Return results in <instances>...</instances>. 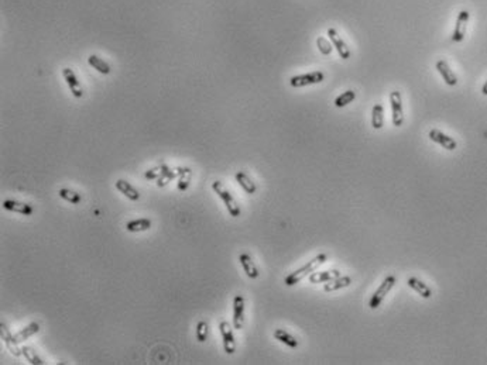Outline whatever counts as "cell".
<instances>
[{"mask_svg":"<svg viewBox=\"0 0 487 365\" xmlns=\"http://www.w3.org/2000/svg\"><path fill=\"white\" fill-rule=\"evenodd\" d=\"M325 75L324 72L314 71L309 73H302V75H295L289 79V85L292 88H304V86H309V85H316L321 83L324 80Z\"/></svg>","mask_w":487,"mask_h":365,"instance_id":"277c9868","label":"cell"},{"mask_svg":"<svg viewBox=\"0 0 487 365\" xmlns=\"http://www.w3.org/2000/svg\"><path fill=\"white\" fill-rule=\"evenodd\" d=\"M350 284H352L350 276H339V278H335L329 282H325L324 291L325 292H335V291H339V289H343V288H348Z\"/></svg>","mask_w":487,"mask_h":365,"instance_id":"ffe728a7","label":"cell"},{"mask_svg":"<svg viewBox=\"0 0 487 365\" xmlns=\"http://www.w3.org/2000/svg\"><path fill=\"white\" fill-rule=\"evenodd\" d=\"M0 337H1V340L4 341L6 347H7V350H9L13 356L14 357L23 356V354H21V347H18V343H16V341H14V339H13V334L10 333L9 327H7L4 323H1V324H0Z\"/></svg>","mask_w":487,"mask_h":365,"instance_id":"7c38bea8","label":"cell"},{"mask_svg":"<svg viewBox=\"0 0 487 365\" xmlns=\"http://www.w3.org/2000/svg\"><path fill=\"white\" fill-rule=\"evenodd\" d=\"M58 196H60L61 199H64V200L72 203V205H78V203L82 200L81 195H79L78 192L71 190V189H67V187L60 189V190H58Z\"/></svg>","mask_w":487,"mask_h":365,"instance_id":"83f0119b","label":"cell"},{"mask_svg":"<svg viewBox=\"0 0 487 365\" xmlns=\"http://www.w3.org/2000/svg\"><path fill=\"white\" fill-rule=\"evenodd\" d=\"M326 258H328V255L324 254V252H322V254H318V255L314 257L311 261H308L305 265H302L299 269H297V271H294V272H291L289 275L285 276L284 284H285L287 286L297 285L298 282H301L304 278H307V276L311 275L312 272H315L316 269H318V267H321L325 261H326Z\"/></svg>","mask_w":487,"mask_h":365,"instance_id":"6da1fadb","label":"cell"},{"mask_svg":"<svg viewBox=\"0 0 487 365\" xmlns=\"http://www.w3.org/2000/svg\"><path fill=\"white\" fill-rule=\"evenodd\" d=\"M191 177H192V171L190 168H187V171L182 175H180V178H178V183H177L178 190H187L188 189L191 182Z\"/></svg>","mask_w":487,"mask_h":365,"instance_id":"f546056e","label":"cell"},{"mask_svg":"<svg viewBox=\"0 0 487 365\" xmlns=\"http://www.w3.org/2000/svg\"><path fill=\"white\" fill-rule=\"evenodd\" d=\"M21 354H23V357L26 358V361H27V363H30L31 365H44L45 364L44 361H43V358L38 356V354L36 353V350H33L31 347H27V346L21 347Z\"/></svg>","mask_w":487,"mask_h":365,"instance_id":"4316f807","label":"cell"},{"mask_svg":"<svg viewBox=\"0 0 487 365\" xmlns=\"http://www.w3.org/2000/svg\"><path fill=\"white\" fill-rule=\"evenodd\" d=\"M428 137H429L431 141L439 144L441 147H443V148L448 150V151H453V150L458 148V143H456L455 138H452V137H449L448 134L442 133V131H439V130H436V128L431 130L429 134H428Z\"/></svg>","mask_w":487,"mask_h":365,"instance_id":"9c48e42d","label":"cell"},{"mask_svg":"<svg viewBox=\"0 0 487 365\" xmlns=\"http://www.w3.org/2000/svg\"><path fill=\"white\" fill-rule=\"evenodd\" d=\"M208 339V323L201 320L197 324V340L199 343H205Z\"/></svg>","mask_w":487,"mask_h":365,"instance_id":"4dcf8cb0","label":"cell"},{"mask_svg":"<svg viewBox=\"0 0 487 365\" xmlns=\"http://www.w3.org/2000/svg\"><path fill=\"white\" fill-rule=\"evenodd\" d=\"M160 167H161V177L157 179V186L158 187H164L165 185H168V182H171L172 179L180 178V175H182L187 171V167L168 168V165L164 164V162L160 164Z\"/></svg>","mask_w":487,"mask_h":365,"instance_id":"8992f818","label":"cell"},{"mask_svg":"<svg viewBox=\"0 0 487 365\" xmlns=\"http://www.w3.org/2000/svg\"><path fill=\"white\" fill-rule=\"evenodd\" d=\"M328 36H329V38H331L332 45L336 48L338 54L341 55V58H343V60H349V58H350V50L348 48L346 43H345L342 38H341V36L338 34V31H336L335 28H329V30H328Z\"/></svg>","mask_w":487,"mask_h":365,"instance_id":"4fadbf2b","label":"cell"},{"mask_svg":"<svg viewBox=\"0 0 487 365\" xmlns=\"http://www.w3.org/2000/svg\"><path fill=\"white\" fill-rule=\"evenodd\" d=\"M390 103H391V113H393V124L400 127L404 123V112H403V98L398 90H393L390 93Z\"/></svg>","mask_w":487,"mask_h":365,"instance_id":"5b68a950","label":"cell"},{"mask_svg":"<svg viewBox=\"0 0 487 365\" xmlns=\"http://www.w3.org/2000/svg\"><path fill=\"white\" fill-rule=\"evenodd\" d=\"M244 324V298L242 295H236L233 299V327L242 330Z\"/></svg>","mask_w":487,"mask_h":365,"instance_id":"8fae6325","label":"cell"},{"mask_svg":"<svg viewBox=\"0 0 487 365\" xmlns=\"http://www.w3.org/2000/svg\"><path fill=\"white\" fill-rule=\"evenodd\" d=\"M235 178H236V182L242 186V189H243L246 193H250V195L256 193L257 186H256V183L253 182L252 179H250V177H249L246 172H243V171L236 172Z\"/></svg>","mask_w":487,"mask_h":365,"instance_id":"44dd1931","label":"cell"},{"mask_svg":"<svg viewBox=\"0 0 487 365\" xmlns=\"http://www.w3.org/2000/svg\"><path fill=\"white\" fill-rule=\"evenodd\" d=\"M316 44H318L319 51L324 54V55H329L331 51H332V44H331L326 38H324V37H318Z\"/></svg>","mask_w":487,"mask_h":365,"instance_id":"1f68e13d","label":"cell"},{"mask_svg":"<svg viewBox=\"0 0 487 365\" xmlns=\"http://www.w3.org/2000/svg\"><path fill=\"white\" fill-rule=\"evenodd\" d=\"M482 93L485 95V96H487V80L485 82V85H483V88H482Z\"/></svg>","mask_w":487,"mask_h":365,"instance_id":"836d02e7","label":"cell"},{"mask_svg":"<svg viewBox=\"0 0 487 365\" xmlns=\"http://www.w3.org/2000/svg\"><path fill=\"white\" fill-rule=\"evenodd\" d=\"M396 282H397V278H396L394 275H388L384 278V281L381 282V285L377 288V291L371 295V298H370V302H369L370 309L374 310V309L379 307L380 304H381V302L384 301V298L388 295V292L394 288Z\"/></svg>","mask_w":487,"mask_h":365,"instance_id":"3957f363","label":"cell"},{"mask_svg":"<svg viewBox=\"0 0 487 365\" xmlns=\"http://www.w3.org/2000/svg\"><path fill=\"white\" fill-rule=\"evenodd\" d=\"M151 227V220L150 219H136L126 223V230L130 233H140L147 232Z\"/></svg>","mask_w":487,"mask_h":365,"instance_id":"603a6c76","label":"cell"},{"mask_svg":"<svg viewBox=\"0 0 487 365\" xmlns=\"http://www.w3.org/2000/svg\"><path fill=\"white\" fill-rule=\"evenodd\" d=\"M469 17H470V13L468 11V10H462L459 14H458L456 24H455V30H453V36H452V40H453L455 43L463 41L465 34H466V28H468V23H469Z\"/></svg>","mask_w":487,"mask_h":365,"instance_id":"ba28073f","label":"cell"},{"mask_svg":"<svg viewBox=\"0 0 487 365\" xmlns=\"http://www.w3.org/2000/svg\"><path fill=\"white\" fill-rule=\"evenodd\" d=\"M63 76L64 79H65V82H67V85H68L70 90H71V93L73 95V98L76 99L82 98V96H83V89H82L81 82L78 80L76 75H75V72H73L71 68H64Z\"/></svg>","mask_w":487,"mask_h":365,"instance_id":"30bf717a","label":"cell"},{"mask_svg":"<svg viewBox=\"0 0 487 365\" xmlns=\"http://www.w3.org/2000/svg\"><path fill=\"white\" fill-rule=\"evenodd\" d=\"M212 189H213V192H215V193L223 200V203H225L229 214H230L232 217H239L240 213H242L240 206L237 205L235 197L230 195V192L226 189L225 185H223L222 182H219V181H215V182H212Z\"/></svg>","mask_w":487,"mask_h":365,"instance_id":"7a4b0ae2","label":"cell"},{"mask_svg":"<svg viewBox=\"0 0 487 365\" xmlns=\"http://www.w3.org/2000/svg\"><path fill=\"white\" fill-rule=\"evenodd\" d=\"M341 272L338 269H328V271H322V272H312L309 275V282L311 284H325L329 282L335 278H339Z\"/></svg>","mask_w":487,"mask_h":365,"instance_id":"ac0fdd59","label":"cell"},{"mask_svg":"<svg viewBox=\"0 0 487 365\" xmlns=\"http://www.w3.org/2000/svg\"><path fill=\"white\" fill-rule=\"evenodd\" d=\"M274 339L278 340L280 343L285 344V346H287V347H289V348H297L298 347V340L295 339L294 336H291L287 330H284V329L276 330V331H274Z\"/></svg>","mask_w":487,"mask_h":365,"instance_id":"cb8c5ba5","label":"cell"},{"mask_svg":"<svg viewBox=\"0 0 487 365\" xmlns=\"http://www.w3.org/2000/svg\"><path fill=\"white\" fill-rule=\"evenodd\" d=\"M407 285L410 286L411 289H414L415 292H417L418 295H421L424 299H429V298L432 296V291H431V288L426 285L425 282L419 281L418 278H415V276H411V278H408V279H407Z\"/></svg>","mask_w":487,"mask_h":365,"instance_id":"e0dca14e","label":"cell"},{"mask_svg":"<svg viewBox=\"0 0 487 365\" xmlns=\"http://www.w3.org/2000/svg\"><path fill=\"white\" fill-rule=\"evenodd\" d=\"M219 330H220L222 340H223L225 353L226 354H233L236 351V341L235 336H233V330L230 327V324L227 321H220L219 323Z\"/></svg>","mask_w":487,"mask_h":365,"instance_id":"52a82bcc","label":"cell"},{"mask_svg":"<svg viewBox=\"0 0 487 365\" xmlns=\"http://www.w3.org/2000/svg\"><path fill=\"white\" fill-rule=\"evenodd\" d=\"M38 331H40V324L36 323V321H33V323H30V324L26 326L23 330H20L17 334H14L13 339H14L16 343L20 344V343H23V341H26L27 339H30L31 336H34V334L38 333Z\"/></svg>","mask_w":487,"mask_h":365,"instance_id":"7402d4cb","label":"cell"},{"mask_svg":"<svg viewBox=\"0 0 487 365\" xmlns=\"http://www.w3.org/2000/svg\"><path fill=\"white\" fill-rule=\"evenodd\" d=\"M116 189H118L120 193H123V195L126 196L129 200L136 202V200L140 199L139 190H137L135 186H132V185H130L127 181H125V179H119V181H116Z\"/></svg>","mask_w":487,"mask_h":365,"instance_id":"d6986e66","label":"cell"},{"mask_svg":"<svg viewBox=\"0 0 487 365\" xmlns=\"http://www.w3.org/2000/svg\"><path fill=\"white\" fill-rule=\"evenodd\" d=\"M160 177H161V167L160 165L144 172V178L148 179V181H157Z\"/></svg>","mask_w":487,"mask_h":365,"instance_id":"d6a6232c","label":"cell"},{"mask_svg":"<svg viewBox=\"0 0 487 365\" xmlns=\"http://www.w3.org/2000/svg\"><path fill=\"white\" fill-rule=\"evenodd\" d=\"M354 99H356V92L352 89L346 90V92H343L342 95H339L338 98L335 99V106L336 107L348 106L349 103H352Z\"/></svg>","mask_w":487,"mask_h":365,"instance_id":"f1b7e54d","label":"cell"},{"mask_svg":"<svg viewBox=\"0 0 487 365\" xmlns=\"http://www.w3.org/2000/svg\"><path fill=\"white\" fill-rule=\"evenodd\" d=\"M3 207L9 212H13V213H20L24 214V216H30V214L34 212L33 206L28 205V203H21V202H17V200H4L3 202Z\"/></svg>","mask_w":487,"mask_h":365,"instance_id":"9a60e30c","label":"cell"},{"mask_svg":"<svg viewBox=\"0 0 487 365\" xmlns=\"http://www.w3.org/2000/svg\"><path fill=\"white\" fill-rule=\"evenodd\" d=\"M239 261H240V264H242V267H243L246 275L249 276L250 279L259 278V275H260L259 268L256 267L254 261H253V258L249 255V254H246V252L240 254V255H239Z\"/></svg>","mask_w":487,"mask_h":365,"instance_id":"2e32d148","label":"cell"},{"mask_svg":"<svg viewBox=\"0 0 487 365\" xmlns=\"http://www.w3.org/2000/svg\"><path fill=\"white\" fill-rule=\"evenodd\" d=\"M436 71L441 73V76H442V79L445 80L446 85L455 86V85L458 83V76H456L455 72L449 68V65H448V62H446L445 60H439V61L436 62Z\"/></svg>","mask_w":487,"mask_h":365,"instance_id":"5bb4252c","label":"cell"},{"mask_svg":"<svg viewBox=\"0 0 487 365\" xmlns=\"http://www.w3.org/2000/svg\"><path fill=\"white\" fill-rule=\"evenodd\" d=\"M88 63H89L93 69H96L99 73H102V75H108V73H110V65H109L106 61H103L100 57L95 55V54H92V55L88 57Z\"/></svg>","mask_w":487,"mask_h":365,"instance_id":"d4e9b609","label":"cell"},{"mask_svg":"<svg viewBox=\"0 0 487 365\" xmlns=\"http://www.w3.org/2000/svg\"><path fill=\"white\" fill-rule=\"evenodd\" d=\"M384 124V109L380 103H376L371 110V125L373 128L380 130Z\"/></svg>","mask_w":487,"mask_h":365,"instance_id":"484cf974","label":"cell"}]
</instances>
